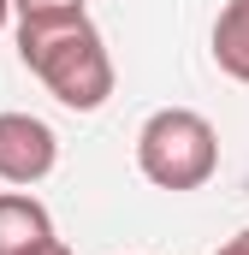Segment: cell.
I'll return each instance as SVG.
<instances>
[{"instance_id": "2", "label": "cell", "mask_w": 249, "mask_h": 255, "mask_svg": "<svg viewBox=\"0 0 249 255\" xmlns=\"http://www.w3.org/2000/svg\"><path fill=\"white\" fill-rule=\"evenodd\" d=\"M136 166L154 190H202L220 172V130L196 107H160L136 130Z\"/></svg>"}, {"instance_id": "8", "label": "cell", "mask_w": 249, "mask_h": 255, "mask_svg": "<svg viewBox=\"0 0 249 255\" xmlns=\"http://www.w3.org/2000/svg\"><path fill=\"white\" fill-rule=\"evenodd\" d=\"M24 255H71V250H65L60 238H42V244H36V250H24Z\"/></svg>"}, {"instance_id": "1", "label": "cell", "mask_w": 249, "mask_h": 255, "mask_svg": "<svg viewBox=\"0 0 249 255\" xmlns=\"http://www.w3.org/2000/svg\"><path fill=\"white\" fill-rule=\"evenodd\" d=\"M18 60L71 113H95L113 95V60H107L101 30L89 24V12L18 18Z\"/></svg>"}, {"instance_id": "3", "label": "cell", "mask_w": 249, "mask_h": 255, "mask_svg": "<svg viewBox=\"0 0 249 255\" xmlns=\"http://www.w3.org/2000/svg\"><path fill=\"white\" fill-rule=\"evenodd\" d=\"M60 166V136L36 113H0V184L30 190Z\"/></svg>"}, {"instance_id": "6", "label": "cell", "mask_w": 249, "mask_h": 255, "mask_svg": "<svg viewBox=\"0 0 249 255\" xmlns=\"http://www.w3.org/2000/svg\"><path fill=\"white\" fill-rule=\"evenodd\" d=\"M18 18H54V12H83V0H12Z\"/></svg>"}, {"instance_id": "4", "label": "cell", "mask_w": 249, "mask_h": 255, "mask_svg": "<svg viewBox=\"0 0 249 255\" xmlns=\"http://www.w3.org/2000/svg\"><path fill=\"white\" fill-rule=\"evenodd\" d=\"M42 238H54V214L30 190H0V255H24Z\"/></svg>"}, {"instance_id": "7", "label": "cell", "mask_w": 249, "mask_h": 255, "mask_svg": "<svg viewBox=\"0 0 249 255\" xmlns=\"http://www.w3.org/2000/svg\"><path fill=\"white\" fill-rule=\"evenodd\" d=\"M214 255H249V226H244V232H238V238H232V244H220V250H214Z\"/></svg>"}, {"instance_id": "9", "label": "cell", "mask_w": 249, "mask_h": 255, "mask_svg": "<svg viewBox=\"0 0 249 255\" xmlns=\"http://www.w3.org/2000/svg\"><path fill=\"white\" fill-rule=\"evenodd\" d=\"M6 18H12V0H0V30H6Z\"/></svg>"}, {"instance_id": "5", "label": "cell", "mask_w": 249, "mask_h": 255, "mask_svg": "<svg viewBox=\"0 0 249 255\" xmlns=\"http://www.w3.org/2000/svg\"><path fill=\"white\" fill-rule=\"evenodd\" d=\"M214 60L226 77L249 83V0H226L214 18Z\"/></svg>"}]
</instances>
